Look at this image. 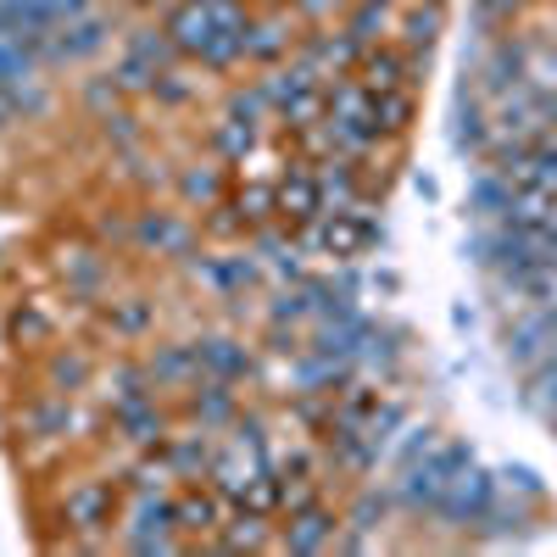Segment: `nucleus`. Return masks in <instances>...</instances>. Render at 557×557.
Instances as JSON below:
<instances>
[{
  "instance_id": "obj_2",
  "label": "nucleus",
  "mask_w": 557,
  "mask_h": 557,
  "mask_svg": "<svg viewBox=\"0 0 557 557\" xmlns=\"http://www.w3.org/2000/svg\"><path fill=\"white\" fill-rule=\"evenodd\" d=\"M323 84H330V78H323L318 67L296 62L285 73H273V84H262V89H268V107L285 117L290 128H312L323 117V107H330V89H323Z\"/></svg>"
},
{
  "instance_id": "obj_16",
  "label": "nucleus",
  "mask_w": 557,
  "mask_h": 557,
  "mask_svg": "<svg viewBox=\"0 0 557 557\" xmlns=\"http://www.w3.org/2000/svg\"><path fill=\"white\" fill-rule=\"evenodd\" d=\"M285 28H278V23H262V28H251L246 34V57H278V51H285Z\"/></svg>"
},
{
  "instance_id": "obj_14",
  "label": "nucleus",
  "mask_w": 557,
  "mask_h": 557,
  "mask_svg": "<svg viewBox=\"0 0 557 557\" xmlns=\"http://www.w3.org/2000/svg\"><path fill=\"white\" fill-rule=\"evenodd\" d=\"M235 412V396H228V380H212L207 396H196V418L201 424H223V418Z\"/></svg>"
},
{
  "instance_id": "obj_3",
  "label": "nucleus",
  "mask_w": 557,
  "mask_h": 557,
  "mask_svg": "<svg viewBox=\"0 0 557 557\" xmlns=\"http://www.w3.org/2000/svg\"><path fill=\"white\" fill-rule=\"evenodd\" d=\"M469 462V451L462 446H430V451H418L412 462H407V474H401V502L407 507H418V513H435V502H441V491H446V480Z\"/></svg>"
},
{
  "instance_id": "obj_9",
  "label": "nucleus",
  "mask_w": 557,
  "mask_h": 557,
  "mask_svg": "<svg viewBox=\"0 0 557 557\" xmlns=\"http://www.w3.org/2000/svg\"><path fill=\"white\" fill-rule=\"evenodd\" d=\"M117 418H123V430H128V441H139V446H157L162 441V412L139 396V401H128V407H117Z\"/></svg>"
},
{
  "instance_id": "obj_1",
  "label": "nucleus",
  "mask_w": 557,
  "mask_h": 557,
  "mask_svg": "<svg viewBox=\"0 0 557 557\" xmlns=\"http://www.w3.org/2000/svg\"><path fill=\"white\" fill-rule=\"evenodd\" d=\"M162 34L173 39V51L196 57L207 67H235L246 57L251 17L240 12V0H178Z\"/></svg>"
},
{
  "instance_id": "obj_13",
  "label": "nucleus",
  "mask_w": 557,
  "mask_h": 557,
  "mask_svg": "<svg viewBox=\"0 0 557 557\" xmlns=\"http://www.w3.org/2000/svg\"><path fill=\"white\" fill-rule=\"evenodd\" d=\"M435 34H441V7H435V0H430V7H418V12L401 23V45H407V51H430Z\"/></svg>"
},
{
  "instance_id": "obj_11",
  "label": "nucleus",
  "mask_w": 557,
  "mask_h": 557,
  "mask_svg": "<svg viewBox=\"0 0 557 557\" xmlns=\"http://www.w3.org/2000/svg\"><path fill=\"white\" fill-rule=\"evenodd\" d=\"M207 368H212L218 380H235V374H246V368H251V357L235 341H201V374H207Z\"/></svg>"
},
{
  "instance_id": "obj_19",
  "label": "nucleus",
  "mask_w": 557,
  "mask_h": 557,
  "mask_svg": "<svg viewBox=\"0 0 557 557\" xmlns=\"http://www.w3.org/2000/svg\"><path fill=\"white\" fill-rule=\"evenodd\" d=\"M57 380H62V385H78V380H84V362H78V357H62V362H57Z\"/></svg>"
},
{
  "instance_id": "obj_6",
  "label": "nucleus",
  "mask_w": 557,
  "mask_h": 557,
  "mask_svg": "<svg viewBox=\"0 0 557 557\" xmlns=\"http://www.w3.org/2000/svg\"><path fill=\"white\" fill-rule=\"evenodd\" d=\"M178 513L168 502H139V513H134V530H128V546L134 552H168L173 541H168V524H173Z\"/></svg>"
},
{
  "instance_id": "obj_17",
  "label": "nucleus",
  "mask_w": 557,
  "mask_h": 557,
  "mask_svg": "<svg viewBox=\"0 0 557 557\" xmlns=\"http://www.w3.org/2000/svg\"><path fill=\"white\" fill-rule=\"evenodd\" d=\"M207 462H212V457H207L201 435H196V441H184V446L173 451V469H178V474H190V480H201V469H207Z\"/></svg>"
},
{
  "instance_id": "obj_12",
  "label": "nucleus",
  "mask_w": 557,
  "mask_h": 557,
  "mask_svg": "<svg viewBox=\"0 0 557 557\" xmlns=\"http://www.w3.org/2000/svg\"><path fill=\"white\" fill-rule=\"evenodd\" d=\"M212 139H218V151H223V157H246V151L257 146V123H251V117H240V112H228V117L218 123V134H212Z\"/></svg>"
},
{
  "instance_id": "obj_15",
  "label": "nucleus",
  "mask_w": 557,
  "mask_h": 557,
  "mask_svg": "<svg viewBox=\"0 0 557 557\" xmlns=\"http://www.w3.org/2000/svg\"><path fill=\"white\" fill-rule=\"evenodd\" d=\"M407 117H412V96L407 89H385L380 96V134H401Z\"/></svg>"
},
{
  "instance_id": "obj_10",
  "label": "nucleus",
  "mask_w": 557,
  "mask_h": 557,
  "mask_svg": "<svg viewBox=\"0 0 557 557\" xmlns=\"http://www.w3.org/2000/svg\"><path fill=\"white\" fill-rule=\"evenodd\" d=\"M330 541H335V519L318 513V507H307V513L296 519V530L285 535L290 552H318V546H330Z\"/></svg>"
},
{
  "instance_id": "obj_7",
  "label": "nucleus",
  "mask_w": 557,
  "mask_h": 557,
  "mask_svg": "<svg viewBox=\"0 0 557 557\" xmlns=\"http://www.w3.org/2000/svg\"><path fill=\"white\" fill-rule=\"evenodd\" d=\"M357 84L374 89V96H385V89H407V57L401 51H362Z\"/></svg>"
},
{
  "instance_id": "obj_18",
  "label": "nucleus",
  "mask_w": 557,
  "mask_h": 557,
  "mask_svg": "<svg viewBox=\"0 0 557 557\" xmlns=\"http://www.w3.org/2000/svg\"><path fill=\"white\" fill-rule=\"evenodd\" d=\"M173 513H178V524H190V530H212V502H207V496H190V502H178Z\"/></svg>"
},
{
  "instance_id": "obj_4",
  "label": "nucleus",
  "mask_w": 557,
  "mask_h": 557,
  "mask_svg": "<svg viewBox=\"0 0 557 557\" xmlns=\"http://www.w3.org/2000/svg\"><path fill=\"white\" fill-rule=\"evenodd\" d=\"M491 496H496V485L474 469V457H469V462H462V469L446 480V491H441V502H435V513L451 519V524H474V519L491 513Z\"/></svg>"
},
{
  "instance_id": "obj_8",
  "label": "nucleus",
  "mask_w": 557,
  "mask_h": 557,
  "mask_svg": "<svg viewBox=\"0 0 557 557\" xmlns=\"http://www.w3.org/2000/svg\"><path fill=\"white\" fill-rule=\"evenodd\" d=\"M67 519L84 524V530H96L112 519V485H73L67 491Z\"/></svg>"
},
{
  "instance_id": "obj_5",
  "label": "nucleus",
  "mask_w": 557,
  "mask_h": 557,
  "mask_svg": "<svg viewBox=\"0 0 557 557\" xmlns=\"http://www.w3.org/2000/svg\"><path fill=\"white\" fill-rule=\"evenodd\" d=\"M278 212L285 218H318L323 212V184H318V173L312 168H290V178L278 184Z\"/></svg>"
}]
</instances>
